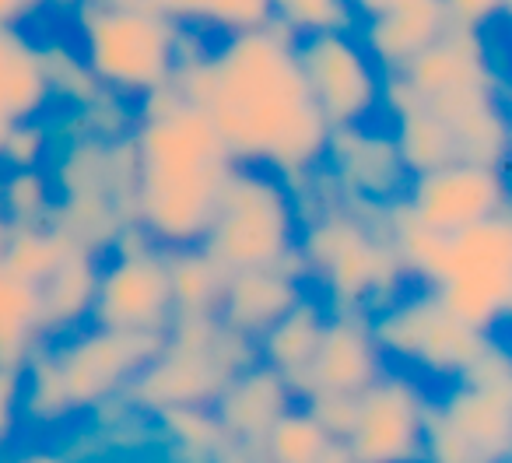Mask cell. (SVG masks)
Returning <instances> with one entry per match:
<instances>
[{"label": "cell", "instance_id": "1", "mask_svg": "<svg viewBox=\"0 0 512 463\" xmlns=\"http://www.w3.org/2000/svg\"><path fill=\"white\" fill-rule=\"evenodd\" d=\"M172 85L204 109L232 162L264 165L288 186H299L323 165L330 127L302 78L295 36L278 22L183 60Z\"/></svg>", "mask_w": 512, "mask_h": 463}, {"label": "cell", "instance_id": "2", "mask_svg": "<svg viewBox=\"0 0 512 463\" xmlns=\"http://www.w3.org/2000/svg\"><path fill=\"white\" fill-rule=\"evenodd\" d=\"M130 144L134 221L162 250L197 246L211 225L221 183L235 165L218 130L169 81L141 99Z\"/></svg>", "mask_w": 512, "mask_h": 463}, {"label": "cell", "instance_id": "3", "mask_svg": "<svg viewBox=\"0 0 512 463\" xmlns=\"http://www.w3.org/2000/svg\"><path fill=\"white\" fill-rule=\"evenodd\" d=\"M386 207L330 197L302 218L299 257L306 285L330 313H379L414 285L386 236Z\"/></svg>", "mask_w": 512, "mask_h": 463}, {"label": "cell", "instance_id": "4", "mask_svg": "<svg viewBox=\"0 0 512 463\" xmlns=\"http://www.w3.org/2000/svg\"><path fill=\"white\" fill-rule=\"evenodd\" d=\"M74 25L85 67L106 92L120 99H144L155 88L169 85L183 60L207 53L204 43L165 11L78 0Z\"/></svg>", "mask_w": 512, "mask_h": 463}, {"label": "cell", "instance_id": "5", "mask_svg": "<svg viewBox=\"0 0 512 463\" xmlns=\"http://www.w3.org/2000/svg\"><path fill=\"white\" fill-rule=\"evenodd\" d=\"M299 232L302 214L292 186L264 165L235 162L218 190V204L200 246L225 271L288 267L306 278Z\"/></svg>", "mask_w": 512, "mask_h": 463}, {"label": "cell", "instance_id": "6", "mask_svg": "<svg viewBox=\"0 0 512 463\" xmlns=\"http://www.w3.org/2000/svg\"><path fill=\"white\" fill-rule=\"evenodd\" d=\"M249 362H256V344L228 330L218 316H172L162 351L120 397L148 418L165 407H211L228 379Z\"/></svg>", "mask_w": 512, "mask_h": 463}, {"label": "cell", "instance_id": "7", "mask_svg": "<svg viewBox=\"0 0 512 463\" xmlns=\"http://www.w3.org/2000/svg\"><path fill=\"white\" fill-rule=\"evenodd\" d=\"M376 344L386 362L425 383H456L498 334L463 323L439 302L432 288H407L397 302L369 316Z\"/></svg>", "mask_w": 512, "mask_h": 463}, {"label": "cell", "instance_id": "8", "mask_svg": "<svg viewBox=\"0 0 512 463\" xmlns=\"http://www.w3.org/2000/svg\"><path fill=\"white\" fill-rule=\"evenodd\" d=\"M432 292L463 323L498 334L512 309V218L509 211L446 236V260Z\"/></svg>", "mask_w": 512, "mask_h": 463}, {"label": "cell", "instance_id": "9", "mask_svg": "<svg viewBox=\"0 0 512 463\" xmlns=\"http://www.w3.org/2000/svg\"><path fill=\"white\" fill-rule=\"evenodd\" d=\"M512 376H460L432 397L421 463H509Z\"/></svg>", "mask_w": 512, "mask_h": 463}, {"label": "cell", "instance_id": "10", "mask_svg": "<svg viewBox=\"0 0 512 463\" xmlns=\"http://www.w3.org/2000/svg\"><path fill=\"white\" fill-rule=\"evenodd\" d=\"M46 344L74 414H85L127 390L130 379L162 351L165 330H116L85 323L64 337H46Z\"/></svg>", "mask_w": 512, "mask_h": 463}, {"label": "cell", "instance_id": "11", "mask_svg": "<svg viewBox=\"0 0 512 463\" xmlns=\"http://www.w3.org/2000/svg\"><path fill=\"white\" fill-rule=\"evenodd\" d=\"M302 78L327 127L372 123L383 113V67L355 29L313 32L295 39Z\"/></svg>", "mask_w": 512, "mask_h": 463}, {"label": "cell", "instance_id": "12", "mask_svg": "<svg viewBox=\"0 0 512 463\" xmlns=\"http://www.w3.org/2000/svg\"><path fill=\"white\" fill-rule=\"evenodd\" d=\"M432 390L425 379L386 365L355 397V421L344 435L351 463H421L425 414Z\"/></svg>", "mask_w": 512, "mask_h": 463}, {"label": "cell", "instance_id": "13", "mask_svg": "<svg viewBox=\"0 0 512 463\" xmlns=\"http://www.w3.org/2000/svg\"><path fill=\"white\" fill-rule=\"evenodd\" d=\"M400 200L421 225L449 236L509 211V179L498 165L449 162L411 176Z\"/></svg>", "mask_w": 512, "mask_h": 463}, {"label": "cell", "instance_id": "14", "mask_svg": "<svg viewBox=\"0 0 512 463\" xmlns=\"http://www.w3.org/2000/svg\"><path fill=\"white\" fill-rule=\"evenodd\" d=\"M88 323L116 330H169L172 295L162 246L102 257Z\"/></svg>", "mask_w": 512, "mask_h": 463}, {"label": "cell", "instance_id": "15", "mask_svg": "<svg viewBox=\"0 0 512 463\" xmlns=\"http://www.w3.org/2000/svg\"><path fill=\"white\" fill-rule=\"evenodd\" d=\"M323 172L334 179L341 197L369 207L397 204L411 183L393 130L376 127V123L330 127L327 148H323Z\"/></svg>", "mask_w": 512, "mask_h": 463}, {"label": "cell", "instance_id": "16", "mask_svg": "<svg viewBox=\"0 0 512 463\" xmlns=\"http://www.w3.org/2000/svg\"><path fill=\"white\" fill-rule=\"evenodd\" d=\"M386 358L372 334V323L365 313H330L323 327L320 348L309 365L306 397L313 393H341L358 397L376 376H383ZM302 397V400H306Z\"/></svg>", "mask_w": 512, "mask_h": 463}, {"label": "cell", "instance_id": "17", "mask_svg": "<svg viewBox=\"0 0 512 463\" xmlns=\"http://www.w3.org/2000/svg\"><path fill=\"white\" fill-rule=\"evenodd\" d=\"M309 292L306 278L288 267H249V271H228L225 292L218 302V320L228 330L260 341L302 295Z\"/></svg>", "mask_w": 512, "mask_h": 463}, {"label": "cell", "instance_id": "18", "mask_svg": "<svg viewBox=\"0 0 512 463\" xmlns=\"http://www.w3.org/2000/svg\"><path fill=\"white\" fill-rule=\"evenodd\" d=\"M397 78H404L421 99L456 92V88L502 85L495 64H491L484 32H467L456 25H446V32L435 43H428Z\"/></svg>", "mask_w": 512, "mask_h": 463}, {"label": "cell", "instance_id": "19", "mask_svg": "<svg viewBox=\"0 0 512 463\" xmlns=\"http://www.w3.org/2000/svg\"><path fill=\"white\" fill-rule=\"evenodd\" d=\"M292 386L285 383L278 369H271L267 362H249L235 372L225 383V390L214 400V414H218L225 435H235V439H264L271 432V425L295 407Z\"/></svg>", "mask_w": 512, "mask_h": 463}, {"label": "cell", "instance_id": "20", "mask_svg": "<svg viewBox=\"0 0 512 463\" xmlns=\"http://www.w3.org/2000/svg\"><path fill=\"white\" fill-rule=\"evenodd\" d=\"M50 102L43 46L18 25H0V148L15 123L46 116Z\"/></svg>", "mask_w": 512, "mask_h": 463}, {"label": "cell", "instance_id": "21", "mask_svg": "<svg viewBox=\"0 0 512 463\" xmlns=\"http://www.w3.org/2000/svg\"><path fill=\"white\" fill-rule=\"evenodd\" d=\"M327 320H330V306L309 288V292L256 341V358L285 376L295 400L306 397L309 365H313V355H316V348H320Z\"/></svg>", "mask_w": 512, "mask_h": 463}, {"label": "cell", "instance_id": "22", "mask_svg": "<svg viewBox=\"0 0 512 463\" xmlns=\"http://www.w3.org/2000/svg\"><path fill=\"white\" fill-rule=\"evenodd\" d=\"M446 11L439 0H407L404 8L362 22V43L369 46L372 60L383 74H400L428 43L446 32Z\"/></svg>", "mask_w": 512, "mask_h": 463}, {"label": "cell", "instance_id": "23", "mask_svg": "<svg viewBox=\"0 0 512 463\" xmlns=\"http://www.w3.org/2000/svg\"><path fill=\"white\" fill-rule=\"evenodd\" d=\"M102 257L88 253L85 246L71 250L50 278L39 285V313H43V334L64 337L85 327L92 316L95 288H99Z\"/></svg>", "mask_w": 512, "mask_h": 463}, {"label": "cell", "instance_id": "24", "mask_svg": "<svg viewBox=\"0 0 512 463\" xmlns=\"http://www.w3.org/2000/svg\"><path fill=\"white\" fill-rule=\"evenodd\" d=\"M43 341L39 288L0 264V365L22 369Z\"/></svg>", "mask_w": 512, "mask_h": 463}, {"label": "cell", "instance_id": "25", "mask_svg": "<svg viewBox=\"0 0 512 463\" xmlns=\"http://www.w3.org/2000/svg\"><path fill=\"white\" fill-rule=\"evenodd\" d=\"M165 271H169L172 316H214L221 292H225L228 271L218 260L207 257L204 246H176L165 250Z\"/></svg>", "mask_w": 512, "mask_h": 463}, {"label": "cell", "instance_id": "26", "mask_svg": "<svg viewBox=\"0 0 512 463\" xmlns=\"http://www.w3.org/2000/svg\"><path fill=\"white\" fill-rule=\"evenodd\" d=\"M264 446L274 463H351L344 442L334 439L306 404L288 407L264 435Z\"/></svg>", "mask_w": 512, "mask_h": 463}, {"label": "cell", "instance_id": "27", "mask_svg": "<svg viewBox=\"0 0 512 463\" xmlns=\"http://www.w3.org/2000/svg\"><path fill=\"white\" fill-rule=\"evenodd\" d=\"M71 250H78L64 228H57L53 221H39V225H15L8 228L4 246H0V264L15 271L18 278H25L29 285H43L53 271L60 267V260Z\"/></svg>", "mask_w": 512, "mask_h": 463}, {"label": "cell", "instance_id": "28", "mask_svg": "<svg viewBox=\"0 0 512 463\" xmlns=\"http://www.w3.org/2000/svg\"><path fill=\"white\" fill-rule=\"evenodd\" d=\"M74 418L71 397L53 362L50 344H39L22 365V425L32 428H60Z\"/></svg>", "mask_w": 512, "mask_h": 463}, {"label": "cell", "instance_id": "29", "mask_svg": "<svg viewBox=\"0 0 512 463\" xmlns=\"http://www.w3.org/2000/svg\"><path fill=\"white\" fill-rule=\"evenodd\" d=\"M57 190L43 169H4L0 172V218L4 225H39L53 218Z\"/></svg>", "mask_w": 512, "mask_h": 463}, {"label": "cell", "instance_id": "30", "mask_svg": "<svg viewBox=\"0 0 512 463\" xmlns=\"http://www.w3.org/2000/svg\"><path fill=\"white\" fill-rule=\"evenodd\" d=\"M151 421L172 439L176 456L193 463H211V453L225 439V428H221L214 407H165V411L151 414Z\"/></svg>", "mask_w": 512, "mask_h": 463}, {"label": "cell", "instance_id": "31", "mask_svg": "<svg viewBox=\"0 0 512 463\" xmlns=\"http://www.w3.org/2000/svg\"><path fill=\"white\" fill-rule=\"evenodd\" d=\"M179 22H193L200 29L221 36H242L274 22V0H183Z\"/></svg>", "mask_w": 512, "mask_h": 463}, {"label": "cell", "instance_id": "32", "mask_svg": "<svg viewBox=\"0 0 512 463\" xmlns=\"http://www.w3.org/2000/svg\"><path fill=\"white\" fill-rule=\"evenodd\" d=\"M39 46H43V67H46V81H50L53 99L67 102L71 109H81L106 92V88L95 81V74L85 67L81 53L67 50L64 43H39Z\"/></svg>", "mask_w": 512, "mask_h": 463}, {"label": "cell", "instance_id": "33", "mask_svg": "<svg viewBox=\"0 0 512 463\" xmlns=\"http://www.w3.org/2000/svg\"><path fill=\"white\" fill-rule=\"evenodd\" d=\"M274 22L292 32L295 39L358 25L348 0H274Z\"/></svg>", "mask_w": 512, "mask_h": 463}, {"label": "cell", "instance_id": "34", "mask_svg": "<svg viewBox=\"0 0 512 463\" xmlns=\"http://www.w3.org/2000/svg\"><path fill=\"white\" fill-rule=\"evenodd\" d=\"M57 148V134L46 123V116L22 120L8 130L4 148H0V165L4 169H43Z\"/></svg>", "mask_w": 512, "mask_h": 463}, {"label": "cell", "instance_id": "35", "mask_svg": "<svg viewBox=\"0 0 512 463\" xmlns=\"http://www.w3.org/2000/svg\"><path fill=\"white\" fill-rule=\"evenodd\" d=\"M22 432V369L0 365V456H8Z\"/></svg>", "mask_w": 512, "mask_h": 463}, {"label": "cell", "instance_id": "36", "mask_svg": "<svg viewBox=\"0 0 512 463\" xmlns=\"http://www.w3.org/2000/svg\"><path fill=\"white\" fill-rule=\"evenodd\" d=\"M446 22L467 32H488L509 11V0H439Z\"/></svg>", "mask_w": 512, "mask_h": 463}, {"label": "cell", "instance_id": "37", "mask_svg": "<svg viewBox=\"0 0 512 463\" xmlns=\"http://www.w3.org/2000/svg\"><path fill=\"white\" fill-rule=\"evenodd\" d=\"M313 411V418L327 428L334 439L344 442V435L351 432V421H355V397H341V393H313V397L299 400Z\"/></svg>", "mask_w": 512, "mask_h": 463}, {"label": "cell", "instance_id": "38", "mask_svg": "<svg viewBox=\"0 0 512 463\" xmlns=\"http://www.w3.org/2000/svg\"><path fill=\"white\" fill-rule=\"evenodd\" d=\"M211 463H274V460L267 453L264 439H235V435H225L218 442V449L211 453Z\"/></svg>", "mask_w": 512, "mask_h": 463}, {"label": "cell", "instance_id": "39", "mask_svg": "<svg viewBox=\"0 0 512 463\" xmlns=\"http://www.w3.org/2000/svg\"><path fill=\"white\" fill-rule=\"evenodd\" d=\"M43 8L46 0H0V25H22Z\"/></svg>", "mask_w": 512, "mask_h": 463}, {"label": "cell", "instance_id": "40", "mask_svg": "<svg viewBox=\"0 0 512 463\" xmlns=\"http://www.w3.org/2000/svg\"><path fill=\"white\" fill-rule=\"evenodd\" d=\"M348 4H351V15H355V22H372V18L390 15V11L404 8L407 0H348Z\"/></svg>", "mask_w": 512, "mask_h": 463}, {"label": "cell", "instance_id": "41", "mask_svg": "<svg viewBox=\"0 0 512 463\" xmlns=\"http://www.w3.org/2000/svg\"><path fill=\"white\" fill-rule=\"evenodd\" d=\"M11 463H74V456L60 453V449H53V446H32L11 456Z\"/></svg>", "mask_w": 512, "mask_h": 463}]
</instances>
